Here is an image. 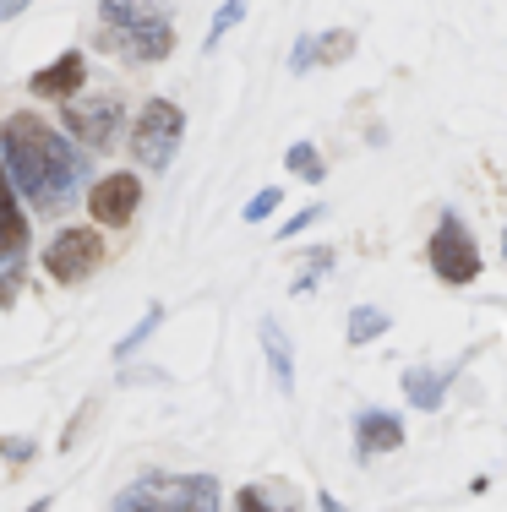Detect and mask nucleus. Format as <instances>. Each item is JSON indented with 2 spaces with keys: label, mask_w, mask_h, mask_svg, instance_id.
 I'll use <instances>...</instances> for the list:
<instances>
[{
  "label": "nucleus",
  "mask_w": 507,
  "mask_h": 512,
  "mask_svg": "<svg viewBox=\"0 0 507 512\" xmlns=\"http://www.w3.org/2000/svg\"><path fill=\"white\" fill-rule=\"evenodd\" d=\"M0 153L6 175L39 213H60L82 180V153L60 131H50L39 115H6L0 120Z\"/></svg>",
  "instance_id": "1"
},
{
  "label": "nucleus",
  "mask_w": 507,
  "mask_h": 512,
  "mask_svg": "<svg viewBox=\"0 0 507 512\" xmlns=\"http://www.w3.org/2000/svg\"><path fill=\"white\" fill-rule=\"evenodd\" d=\"M115 507H148V512H208L219 507V480H208V474H148V480L126 485V491L115 496Z\"/></svg>",
  "instance_id": "2"
},
{
  "label": "nucleus",
  "mask_w": 507,
  "mask_h": 512,
  "mask_svg": "<svg viewBox=\"0 0 507 512\" xmlns=\"http://www.w3.org/2000/svg\"><path fill=\"white\" fill-rule=\"evenodd\" d=\"M180 137H186V115L169 99H148L137 109V126H131V158H142L148 169H164L175 158Z\"/></svg>",
  "instance_id": "3"
},
{
  "label": "nucleus",
  "mask_w": 507,
  "mask_h": 512,
  "mask_svg": "<svg viewBox=\"0 0 507 512\" xmlns=\"http://www.w3.org/2000/svg\"><path fill=\"white\" fill-rule=\"evenodd\" d=\"M99 50H115L120 60H137V66H148V60H164L175 50V28H169L164 11H153V17H137V22H120V28H104L99 33Z\"/></svg>",
  "instance_id": "4"
},
{
  "label": "nucleus",
  "mask_w": 507,
  "mask_h": 512,
  "mask_svg": "<svg viewBox=\"0 0 507 512\" xmlns=\"http://www.w3.org/2000/svg\"><path fill=\"white\" fill-rule=\"evenodd\" d=\"M99 262H104V240L93 229H60L50 246H44V273L55 284H82Z\"/></svg>",
  "instance_id": "5"
},
{
  "label": "nucleus",
  "mask_w": 507,
  "mask_h": 512,
  "mask_svg": "<svg viewBox=\"0 0 507 512\" xmlns=\"http://www.w3.org/2000/svg\"><path fill=\"white\" fill-rule=\"evenodd\" d=\"M431 267H437L442 284H475L480 278V251L458 218H442L437 224V235H431Z\"/></svg>",
  "instance_id": "6"
},
{
  "label": "nucleus",
  "mask_w": 507,
  "mask_h": 512,
  "mask_svg": "<svg viewBox=\"0 0 507 512\" xmlns=\"http://www.w3.org/2000/svg\"><path fill=\"white\" fill-rule=\"evenodd\" d=\"M115 126H120V99L115 93H99V99H71L66 104V131L82 142V148H110V137H115Z\"/></svg>",
  "instance_id": "7"
},
{
  "label": "nucleus",
  "mask_w": 507,
  "mask_h": 512,
  "mask_svg": "<svg viewBox=\"0 0 507 512\" xmlns=\"http://www.w3.org/2000/svg\"><path fill=\"white\" fill-rule=\"evenodd\" d=\"M137 202H142V186H137V175H104V180H93V191H88V207H93V218L99 224H131V213H137Z\"/></svg>",
  "instance_id": "8"
},
{
  "label": "nucleus",
  "mask_w": 507,
  "mask_h": 512,
  "mask_svg": "<svg viewBox=\"0 0 507 512\" xmlns=\"http://www.w3.org/2000/svg\"><path fill=\"white\" fill-rule=\"evenodd\" d=\"M82 77H88V60H82V50H66L55 66H44L39 77H33V93H39V99H66V93L82 88Z\"/></svg>",
  "instance_id": "9"
},
{
  "label": "nucleus",
  "mask_w": 507,
  "mask_h": 512,
  "mask_svg": "<svg viewBox=\"0 0 507 512\" xmlns=\"http://www.w3.org/2000/svg\"><path fill=\"white\" fill-rule=\"evenodd\" d=\"M355 436H360V453H398L404 447V425L393 420V414H382V409H366L355 420Z\"/></svg>",
  "instance_id": "10"
},
{
  "label": "nucleus",
  "mask_w": 507,
  "mask_h": 512,
  "mask_svg": "<svg viewBox=\"0 0 507 512\" xmlns=\"http://www.w3.org/2000/svg\"><path fill=\"white\" fill-rule=\"evenodd\" d=\"M22 240H28V218L17 213V186H11V175L0 169V256H17Z\"/></svg>",
  "instance_id": "11"
},
{
  "label": "nucleus",
  "mask_w": 507,
  "mask_h": 512,
  "mask_svg": "<svg viewBox=\"0 0 507 512\" xmlns=\"http://www.w3.org/2000/svg\"><path fill=\"white\" fill-rule=\"evenodd\" d=\"M262 349H268V365H273L279 393H295V355H289V338H284L279 322H262Z\"/></svg>",
  "instance_id": "12"
},
{
  "label": "nucleus",
  "mask_w": 507,
  "mask_h": 512,
  "mask_svg": "<svg viewBox=\"0 0 507 512\" xmlns=\"http://www.w3.org/2000/svg\"><path fill=\"white\" fill-rule=\"evenodd\" d=\"M442 393H448V371H409L404 376V398L415 409H437Z\"/></svg>",
  "instance_id": "13"
},
{
  "label": "nucleus",
  "mask_w": 507,
  "mask_h": 512,
  "mask_svg": "<svg viewBox=\"0 0 507 512\" xmlns=\"http://www.w3.org/2000/svg\"><path fill=\"white\" fill-rule=\"evenodd\" d=\"M388 333V311H377V306H355L349 311V344H371V338H382Z\"/></svg>",
  "instance_id": "14"
},
{
  "label": "nucleus",
  "mask_w": 507,
  "mask_h": 512,
  "mask_svg": "<svg viewBox=\"0 0 507 512\" xmlns=\"http://www.w3.org/2000/svg\"><path fill=\"white\" fill-rule=\"evenodd\" d=\"M153 11H159V0H104V6H99V17H104V28H120V22L153 17Z\"/></svg>",
  "instance_id": "15"
},
{
  "label": "nucleus",
  "mask_w": 507,
  "mask_h": 512,
  "mask_svg": "<svg viewBox=\"0 0 507 512\" xmlns=\"http://www.w3.org/2000/svg\"><path fill=\"white\" fill-rule=\"evenodd\" d=\"M246 17V0H229V6H219V17H213V28H208V39H202V50H219V39L229 28H235V22Z\"/></svg>",
  "instance_id": "16"
},
{
  "label": "nucleus",
  "mask_w": 507,
  "mask_h": 512,
  "mask_svg": "<svg viewBox=\"0 0 507 512\" xmlns=\"http://www.w3.org/2000/svg\"><path fill=\"white\" fill-rule=\"evenodd\" d=\"M289 169H295L300 180H322V158H317V148H311V142H295V148H289V158H284Z\"/></svg>",
  "instance_id": "17"
},
{
  "label": "nucleus",
  "mask_w": 507,
  "mask_h": 512,
  "mask_svg": "<svg viewBox=\"0 0 507 512\" xmlns=\"http://www.w3.org/2000/svg\"><path fill=\"white\" fill-rule=\"evenodd\" d=\"M355 55V33H322L317 39V60H344Z\"/></svg>",
  "instance_id": "18"
},
{
  "label": "nucleus",
  "mask_w": 507,
  "mask_h": 512,
  "mask_svg": "<svg viewBox=\"0 0 507 512\" xmlns=\"http://www.w3.org/2000/svg\"><path fill=\"white\" fill-rule=\"evenodd\" d=\"M279 202H284V197H279V191H273V186H268V191H257V197L246 202V224H262V218H268V213H273V207H279Z\"/></svg>",
  "instance_id": "19"
},
{
  "label": "nucleus",
  "mask_w": 507,
  "mask_h": 512,
  "mask_svg": "<svg viewBox=\"0 0 507 512\" xmlns=\"http://www.w3.org/2000/svg\"><path fill=\"white\" fill-rule=\"evenodd\" d=\"M17 289H22V273H17V256H11V267L0 273V311L17 306Z\"/></svg>",
  "instance_id": "20"
},
{
  "label": "nucleus",
  "mask_w": 507,
  "mask_h": 512,
  "mask_svg": "<svg viewBox=\"0 0 507 512\" xmlns=\"http://www.w3.org/2000/svg\"><path fill=\"white\" fill-rule=\"evenodd\" d=\"M159 316H164V311H159V306H153L148 316H142V327H137V333H131V338H126V344H120V349H115V355H120V360H126V355H131V349H137V344H142V338H148V333H153V327H159Z\"/></svg>",
  "instance_id": "21"
},
{
  "label": "nucleus",
  "mask_w": 507,
  "mask_h": 512,
  "mask_svg": "<svg viewBox=\"0 0 507 512\" xmlns=\"http://www.w3.org/2000/svg\"><path fill=\"white\" fill-rule=\"evenodd\" d=\"M311 60H317V39H300L295 55H289V66H295V71H311Z\"/></svg>",
  "instance_id": "22"
},
{
  "label": "nucleus",
  "mask_w": 507,
  "mask_h": 512,
  "mask_svg": "<svg viewBox=\"0 0 507 512\" xmlns=\"http://www.w3.org/2000/svg\"><path fill=\"white\" fill-rule=\"evenodd\" d=\"M317 218H322V207H306V213H295V218L284 224V240H289V235H300V229H311Z\"/></svg>",
  "instance_id": "23"
},
{
  "label": "nucleus",
  "mask_w": 507,
  "mask_h": 512,
  "mask_svg": "<svg viewBox=\"0 0 507 512\" xmlns=\"http://www.w3.org/2000/svg\"><path fill=\"white\" fill-rule=\"evenodd\" d=\"M0 453H11V458H33V442H22V436H17V442H0Z\"/></svg>",
  "instance_id": "24"
},
{
  "label": "nucleus",
  "mask_w": 507,
  "mask_h": 512,
  "mask_svg": "<svg viewBox=\"0 0 507 512\" xmlns=\"http://www.w3.org/2000/svg\"><path fill=\"white\" fill-rule=\"evenodd\" d=\"M28 6H33V0H0V22L17 17V11H28Z\"/></svg>",
  "instance_id": "25"
},
{
  "label": "nucleus",
  "mask_w": 507,
  "mask_h": 512,
  "mask_svg": "<svg viewBox=\"0 0 507 512\" xmlns=\"http://www.w3.org/2000/svg\"><path fill=\"white\" fill-rule=\"evenodd\" d=\"M502 251H507V229H502Z\"/></svg>",
  "instance_id": "26"
}]
</instances>
